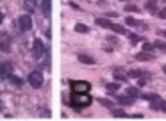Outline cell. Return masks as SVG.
<instances>
[{
	"instance_id": "14",
	"label": "cell",
	"mask_w": 166,
	"mask_h": 121,
	"mask_svg": "<svg viewBox=\"0 0 166 121\" xmlns=\"http://www.w3.org/2000/svg\"><path fill=\"white\" fill-rule=\"evenodd\" d=\"M125 23H127V25H130V27H143V25H145L143 21H138V20H134L132 16H127V18H125Z\"/></svg>"
},
{
	"instance_id": "10",
	"label": "cell",
	"mask_w": 166,
	"mask_h": 121,
	"mask_svg": "<svg viewBox=\"0 0 166 121\" xmlns=\"http://www.w3.org/2000/svg\"><path fill=\"white\" fill-rule=\"evenodd\" d=\"M145 9L148 13H157V2L155 0H147L145 2Z\"/></svg>"
},
{
	"instance_id": "25",
	"label": "cell",
	"mask_w": 166,
	"mask_h": 121,
	"mask_svg": "<svg viewBox=\"0 0 166 121\" xmlns=\"http://www.w3.org/2000/svg\"><path fill=\"white\" fill-rule=\"evenodd\" d=\"M129 77H132V79H138V77H141V71H138V70H130V71H129Z\"/></svg>"
},
{
	"instance_id": "24",
	"label": "cell",
	"mask_w": 166,
	"mask_h": 121,
	"mask_svg": "<svg viewBox=\"0 0 166 121\" xmlns=\"http://www.w3.org/2000/svg\"><path fill=\"white\" fill-rule=\"evenodd\" d=\"M129 39H130V45H138V43L141 41V38H139V36H136V34H130Z\"/></svg>"
},
{
	"instance_id": "17",
	"label": "cell",
	"mask_w": 166,
	"mask_h": 121,
	"mask_svg": "<svg viewBox=\"0 0 166 121\" xmlns=\"http://www.w3.org/2000/svg\"><path fill=\"white\" fill-rule=\"evenodd\" d=\"M90 29H88V25H84V23H77L75 25V32H79V34H86Z\"/></svg>"
},
{
	"instance_id": "35",
	"label": "cell",
	"mask_w": 166,
	"mask_h": 121,
	"mask_svg": "<svg viewBox=\"0 0 166 121\" xmlns=\"http://www.w3.org/2000/svg\"><path fill=\"white\" fill-rule=\"evenodd\" d=\"M0 109H2V105H0Z\"/></svg>"
},
{
	"instance_id": "6",
	"label": "cell",
	"mask_w": 166,
	"mask_h": 121,
	"mask_svg": "<svg viewBox=\"0 0 166 121\" xmlns=\"http://www.w3.org/2000/svg\"><path fill=\"white\" fill-rule=\"evenodd\" d=\"M11 75H13V64L9 60H4L0 64V77L2 79H9Z\"/></svg>"
},
{
	"instance_id": "20",
	"label": "cell",
	"mask_w": 166,
	"mask_h": 121,
	"mask_svg": "<svg viewBox=\"0 0 166 121\" xmlns=\"http://www.w3.org/2000/svg\"><path fill=\"white\" fill-rule=\"evenodd\" d=\"M9 80L13 82L16 87H21V84H23V80H21V79H18V77H15V75H11V77H9Z\"/></svg>"
},
{
	"instance_id": "33",
	"label": "cell",
	"mask_w": 166,
	"mask_h": 121,
	"mask_svg": "<svg viewBox=\"0 0 166 121\" xmlns=\"http://www.w3.org/2000/svg\"><path fill=\"white\" fill-rule=\"evenodd\" d=\"M163 70H164V73H166V66H164V68H163Z\"/></svg>"
},
{
	"instance_id": "16",
	"label": "cell",
	"mask_w": 166,
	"mask_h": 121,
	"mask_svg": "<svg viewBox=\"0 0 166 121\" xmlns=\"http://www.w3.org/2000/svg\"><path fill=\"white\" fill-rule=\"evenodd\" d=\"M120 84H122V82H111V84H106V89H107V91H111V93H114V91H118V89H120Z\"/></svg>"
},
{
	"instance_id": "32",
	"label": "cell",
	"mask_w": 166,
	"mask_h": 121,
	"mask_svg": "<svg viewBox=\"0 0 166 121\" xmlns=\"http://www.w3.org/2000/svg\"><path fill=\"white\" fill-rule=\"evenodd\" d=\"M2 20H4V14H2V13H0V23H2Z\"/></svg>"
},
{
	"instance_id": "7",
	"label": "cell",
	"mask_w": 166,
	"mask_h": 121,
	"mask_svg": "<svg viewBox=\"0 0 166 121\" xmlns=\"http://www.w3.org/2000/svg\"><path fill=\"white\" fill-rule=\"evenodd\" d=\"M11 48V36L7 32H0V50L7 52Z\"/></svg>"
},
{
	"instance_id": "21",
	"label": "cell",
	"mask_w": 166,
	"mask_h": 121,
	"mask_svg": "<svg viewBox=\"0 0 166 121\" xmlns=\"http://www.w3.org/2000/svg\"><path fill=\"white\" fill-rule=\"evenodd\" d=\"M141 98H143V100H147V101H152V100H155V98H157V95H154V93H145V95H141Z\"/></svg>"
},
{
	"instance_id": "30",
	"label": "cell",
	"mask_w": 166,
	"mask_h": 121,
	"mask_svg": "<svg viewBox=\"0 0 166 121\" xmlns=\"http://www.w3.org/2000/svg\"><path fill=\"white\" fill-rule=\"evenodd\" d=\"M106 14H107V16H111V18H114V16H118V13H114V11H107Z\"/></svg>"
},
{
	"instance_id": "26",
	"label": "cell",
	"mask_w": 166,
	"mask_h": 121,
	"mask_svg": "<svg viewBox=\"0 0 166 121\" xmlns=\"http://www.w3.org/2000/svg\"><path fill=\"white\" fill-rule=\"evenodd\" d=\"M112 116H114V118H125L127 114H125L123 110H112Z\"/></svg>"
},
{
	"instance_id": "22",
	"label": "cell",
	"mask_w": 166,
	"mask_h": 121,
	"mask_svg": "<svg viewBox=\"0 0 166 121\" xmlns=\"http://www.w3.org/2000/svg\"><path fill=\"white\" fill-rule=\"evenodd\" d=\"M125 11H129V13H138V5H134V4H125Z\"/></svg>"
},
{
	"instance_id": "8",
	"label": "cell",
	"mask_w": 166,
	"mask_h": 121,
	"mask_svg": "<svg viewBox=\"0 0 166 121\" xmlns=\"http://www.w3.org/2000/svg\"><path fill=\"white\" fill-rule=\"evenodd\" d=\"M116 100H118V103H122V105H132L134 98L129 96V95H120V96H116Z\"/></svg>"
},
{
	"instance_id": "5",
	"label": "cell",
	"mask_w": 166,
	"mask_h": 121,
	"mask_svg": "<svg viewBox=\"0 0 166 121\" xmlns=\"http://www.w3.org/2000/svg\"><path fill=\"white\" fill-rule=\"evenodd\" d=\"M31 27H32V20H31L29 14H23V16H20L18 18V29L21 30V32L31 30Z\"/></svg>"
},
{
	"instance_id": "18",
	"label": "cell",
	"mask_w": 166,
	"mask_h": 121,
	"mask_svg": "<svg viewBox=\"0 0 166 121\" xmlns=\"http://www.w3.org/2000/svg\"><path fill=\"white\" fill-rule=\"evenodd\" d=\"M41 7H43V14L48 16L50 14V0H43V5Z\"/></svg>"
},
{
	"instance_id": "15",
	"label": "cell",
	"mask_w": 166,
	"mask_h": 121,
	"mask_svg": "<svg viewBox=\"0 0 166 121\" xmlns=\"http://www.w3.org/2000/svg\"><path fill=\"white\" fill-rule=\"evenodd\" d=\"M95 23H96L98 27H104V29H109V27H111V23H112V21L106 20V18H96V20H95Z\"/></svg>"
},
{
	"instance_id": "27",
	"label": "cell",
	"mask_w": 166,
	"mask_h": 121,
	"mask_svg": "<svg viewBox=\"0 0 166 121\" xmlns=\"http://www.w3.org/2000/svg\"><path fill=\"white\" fill-rule=\"evenodd\" d=\"M143 48H145V52H152L155 46H154V45H150V43H143Z\"/></svg>"
},
{
	"instance_id": "11",
	"label": "cell",
	"mask_w": 166,
	"mask_h": 121,
	"mask_svg": "<svg viewBox=\"0 0 166 121\" xmlns=\"http://www.w3.org/2000/svg\"><path fill=\"white\" fill-rule=\"evenodd\" d=\"M112 77H114L118 82H125L127 80V75H125L122 70H114V71H112Z\"/></svg>"
},
{
	"instance_id": "19",
	"label": "cell",
	"mask_w": 166,
	"mask_h": 121,
	"mask_svg": "<svg viewBox=\"0 0 166 121\" xmlns=\"http://www.w3.org/2000/svg\"><path fill=\"white\" fill-rule=\"evenodd\" d=\"M127 95L136 98V96H139V91H138V87H127Z\"/></svg>"
},
{
	"instance_id": "9",
	"label": "cell",
	"mask_w": 166,
	"mask_h": 121,
	"mask_svg": "<svg viewBox=\"0 0 166 121\" xmlns=\"http://www.w3.org/2000/svg\"><path fill=\"white\" fill-rule=\"evenodd\" d=\"M77 59L80 60L82 64H95V57L86 55V54H79V55H77Z\"/></svg>"
},
{
	"instance_id": "34",
	"label": "cell",
	"mask_w": 166,
	"mask_h": 121,
	"mask_svg": "<svg viewBox=\"0 0 166 121\" xmlns=\"http://www.w3.org/2000/svg\"><path fill=\"white\" fill-rule=\"evenodd\" d=\"M122 2H127V0H122Z\"/></svg>"
},
{
	"instance_id": "2",
	"label": "cell",
	"mask_w": 166,
	"mask_h": 121,
	"mask_svg": "<svg viewBox=\"0 0 166 121\" xmlns=\"http://www.w3.org/2000/svg\"><path fill=\"white\" fill-rule=\"evenodd\" d=\"M70 87H72L73 93H90L91 84L86 80H73V82H70Z\"/></svg>"
},
{
	"instance_id": "12",
	"label": "cell",
	"mask_w": 166,
	"mask_h": 121,
	"mask_svg": "<svg viewBox=\"0 0 166 121\" xmlns=\"http://www.w3.org/2000/svg\"><path fill=\"white\" fill-rule=\"evenodd\" d=\"M136 59H138V60H154V54L139 52V54H136Z\"/></svg>"
},
{
	"instance_id": "3",
	"label": "cell",
	"mask_w": 166,
	"mask_h": 121,
	"mask_svg": "<svg viewBox=\"0 0 166 121\" xmlns=\"http://www.w3.org/2000/svg\"><path fill=\"white\" fill-rule=\"evenodd\" d=\"M27 82H29L34 89H39V87L43 85V82H45V79H43V73H41V71H32V73L29 75Z\"/></svg>"
},
{
	"instance_id": "31",
	"label": "cell",
	"mask_w": 166,
	"mask_h": 121,
	"mask_svg": "<svg viewBox=\"0 0 166 121\" xmlns=\"http://www.w3.org/2000/svg\"><path fill=\"white\" fill-rule=\"evenodd\" d=\"M70 7H73V9H77V11H80V7H79L75 2H70Z\"/></svg>"
},
{
	"instance_id": "4",
	"label": "cell",
	"mask_w": 166,
	"mask_h": 121,
	"mask_svg": "<svg viewBox=\"0 0 166 121\" xmlns=\"http://www.w3.org/2000/svg\"><path fill=\"white\" fill-rule=\"evenodd\" d=\"M32 55H34V59H41L45 55V45L41 43V39H34V43H32Z\"/></svg>"
},
{
	"instance_id": "13",
	"label": "cell",
	"mask_w": 166,
	"mask_h": 121,
	"mask_svg": "<svg viewBox=\"0 0 166 121\" xmlns=\"http://www.w3.org/2000/svg\"><path fill=\"white\" fill-rule=\"evenodd\" d=\"M109 30L116 32V34H125V32H127V30H125V27H122V25H118V23H111Z\"/></svg>"
},
{
	"instance_id": "23",
	"label": "cell",
	"mask_w": 166,
	"mask_h": 121,
	"mask_svg": "<svg viewBox=\"0 0 166 121\" xmlns=\"http://www.w3.org/2000/svg\"><path fill=\"white\" fill-rule=\"evenodd\" d=\"M154 46H155V48H159V50H166V43H164V41H161V39L155 41V43H154Z\"/></svg>"
},
{
	"instance_id": "1",
	"label": "cell",
	"mask_w": 166,
	"mask_h": 121,
	"mask_svg": "<svg viewBox=\"0 0 166 121\" xmlns=\"http://www.w3.org/2000/svg\"><path fill=\"white\" fill-rule=\"evenodd\" d=\"M66 103L79 110V109H84V107H88V105L91 103V96H90L88 93H73L72 98L66 100Z\"/></svg>"
},
{
	"instance_id": "29",
	"label": "cell",
	"mask_w": 166,
	"mask_h": 121,
	"mask_svg": "<svg viewBox=\"0 0 166 121\" xmlns=\"http://www.w3.org/2000/svg\"><path fill=\"white\" fill-rule=\"evenodd\" d=\"M145 84H147V75H145V77H141V79L138 80V85H139V87H143Z\"/></svg>"
},
{
	"instance_id": "28",
	"label": "cell",
	"mask_w": 166,
	"mask_h": 121,
	"mask_svg": "<svg viewBox=\"0 0 166 121\" xmlns=\"http://www.w3.org/2000/svg\"><path fill=\"white\" fill-rule=\"evenodd\" d=\"M100 103H102V105H106V107H112V101L107 100V98H102V100H100Z\"/></svg>"
}]
</instances>
